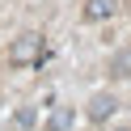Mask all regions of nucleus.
<instances>
[{"label": "nucleus", "instance_id": "6", "mask_svg": "<svg viewBox=\"0 0 131 131\" xmlns=\"http://www.w3.org/2000/svg\"><path fill=\"white\" fill-rule=\"evenodd\" d=\"M34 123H38V110H34V106H21V110L13 114V127H21V131H30Z\"/></svg>", "mask_w": 131, "mask_h": 131}, {"label": "nucleus", "instance_id": "1", "mask_svg": "<svg viewBox=\"0 0 131 131\" xmlns=\"http://www.w3.org/2000/svg\"><path fill=\"white\" fill-rule=\"evenodd\" d=\"M38 59H42V38L38 34H21L9 47V63L13 68H26V63H38Z\"/></svg>", "mask_w": 131, "mask_h": 131}, {"label": "nucleus", "instance_id": "3", "mask_svg": "<svg viewBox=\"0 0 131 131\" xmlns=\"http://www.w3.org/2000/svg\"><path fill=\"white\" fill-rule=\"evenodd\" d=\"M114 9H118V0H85V21H106L114 17Z\"/></svg>", "mask_w": 131, "mask_h": 131}, {"label": "nucleus", "instance_id": "2", "mask_svg": "<svg viewBox=\"0 0 131 131\" xmlns=\"http://www.w3.org/2000/svg\"><path fill=\"white\" fill-rule=\"evenodd\" d=\"M114 110H118V102H114L110 93H93V97H89V110H85V114H89L93 123H106Z\"/></svg>", "mask_w": 131, "mask_h": 131}, {"label": "nucleus", "instance_id": "5", "mask_svg": "<svg viewBox=\"0 0 131 131\" xmlns=\"http://www.w3.org/2000/svg\"><path fill=\"white\" fill-rule=\"evenodd\" d=\"M110 72L118 80H127L131 76V51H118V55H114V59H110Z\"/></svg>", "mask_w": 131, "mask_h": 131}, {"label": "nucleus", "instance_id": "4", "mask_svg": "<svg viewBox=\"0 0 131 131\" xmlns=\"http://www.w3.org/2000/svg\"><path fill=\"white\" fill-rule=\"evenodd\" d=\"M72 123H76V114H72V106H55L42 131H72Z\"/></svg>", "mask_w": 131, "mask_h": 131}]
</instances>
